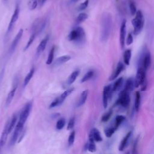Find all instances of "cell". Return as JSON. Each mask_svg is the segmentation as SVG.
<instances>
[{"label": "cell", "mask_w": 154, "mask_h": 154, "mask_svg": "<svg viewBox=\"0 0 154 154\" xmlns=\"http://www.w3.org/2000/svg\"><path fill=\"white\" fill-rule=\"evenodd\" d=\"M94 75V71L93 70H89L84 75V76L81 79V82H85L87 81H88L89 79H90Z\"/></svg>", "instance_id": "33"}, {"label": "cell", "mask_w": 154, "mask_h": 154, "mask_svg": "<svg viewBox=\"0 0 154 154\" xmlns=\"http://www.w3.org/2000/svg\"><path fill=\"white\" fill-rule=\"evenodd\" d=\"M112 85H108L104 87L103 90V96H102V101L103 106L104 108H106L108 104V100L111 96L112 93Z\"/></svg>", "instance_id": "9"}, {"label": "cell", "mask_w": 154, "mask_h": 154, "mask_svg": "<svg viewBox=\"0 0 154 154\" xmlns=\"http://www.w3.org/2000/svg\"><path fill=\"white\" fill-rule=\"evenodd\" d=\"M125 66L124 64L122 61H119L117 65V67L114 71L112 72L111 75L109 78V81H113L120 75V73L124 70Z\"/></svg>", "instance_id": "13"}, {"label": "cell", "mask_w": 154, "mask_h": 154, "mask_svg": "<svg viewBox=\"0 0 154 154\" xmlns=\"http://www.w3.org/2000/svg\"><path fill=\"white\" fill-rule=\"evenodd\" d=\"M75 131H72L71 133L70 134L69 138H68V145L69 146H72L75 141Z\"/></svg>", "instance_id": "39"}, {"label": "cell", "mask_w": 154, "mask_h": 154, "mask_svg": "<svg viewBox=\"0 0 154 154\" xmlns=\"http://www.w3.org/2000/svg\"><path fill=\"white\" fill-rule=\"evenodd\" d=\"M23 32V29H22V28L20 29L19 31H18L17 34L16 35L15 37L14 38V40H13V42L11 43V44L10 45V49H9V53L10 54H13L14 52V51H15V49L16 48V46H17L19 41L20 40V38L22 37Z\"/></svg>", "instance_id": "11"}, {"label": "cell", "mask_w": 154, "mask_h": 154, "mask_svg": "<svg viewBox=\"0 0 154 154\" xmlns=\"http://www.w3.org/2000/svg\"><path fill=\"white\" fill-rule=\"evenodd\" d=\"M139 139H140V137L138 136L134 143V145H133V147H132V153H137V146H138V141H139Z\"/></svg>", "instance_id": "42"}, {"label": "cell", "mask_w": 154, "mask_h": 154, "mask_svg": "<svg viewBox=\"0 0 154 154\" xmlns=\"http://www.w3.org/2000/svg\"><path fill=\"white\" fill-rule=\"evenodd\" d=\"M4 68L3 69L1 70V72H0V85L1 84V82L2 81V79H3V76H4Z\"/></svg>", "instance_id": "45"}, {"label": "cell", "mask_w": 154, "mask_h": 154, "mask_svg": "<svg viewBox=\"0 0 154 154\" xmlns=\"http://www.w3.org/2000/svg\"><path fill=\"white\" fill-rule=\"evenodd\" d=\"M129 9H130V11L132 15H135L136 14L137 12V9H136V5L134 3V2L132 0L129 1Z\"/></svg>", "instance_id": "38"}, {"label": "cell", "mask_w": 154, "mask_h": 154, "mask_svg": "<svg viewBox=\"0 0 154 154\" xmlns=\"http://www.w3.org/2000/svg\"><path fill=\"white\" fill-rule=\"evenodd\" d=\"M125 120V117L122 115H118L115 118L114 121V126L116 127V128L117 129L119 126L122 123V122Z\"/></svg>", "instance_id": "29"}, {"label": "cell", "mask_w": 154, "mask_h": 154, "mask_svg": "<svg viewBox=\"0 0 154 154\" xmlns=\"http://www.w3.org/2000/svg\"><path fill=\"white\" fill-rule=\"evenodd\" d=\"M144 19L143 14L141 10H138L136 12L135 17L132 20V24L134 26V34L137 35L139 34L144 26Z\"/></svg>", "instance_id": "3"}, {"label": "cell", "mask_w": 154, "mask_h": 154, "mask_svg": "<svg viewBox=\"0 0 154 154\" xmlns=\"http://www.w3.org/2000/svg\"><path fill=\"white\" fill-rule=\"evenodd\" d=\"M36 35H37V34H36L35 32H32V34H31V35H30V37H29V40H28V42L26 43V45H25V48H24V49H23V51H26V50L29 48V46L31 45V44L32 43L33 41L34 40V39H35V37H36Z\"/></svg>", "instance_id": "32"}, {"label": "cell", "mask_w": 154, "mask_h": 154, "mask_svg": "<svg viewBox=\"0 0 154 154\" xmlns=\"http://www.w3.org/2000/svg\"><path fill=\"white\" fill-rule=\"evenodd\" d=\"M88 138L89 139L94 140L96 142H100L102 141V137H101L100 133L96 128H93L91 129Z\"/></svg>", "instance_id": "14"}, {"label": "cell", "mask_w": 154, "mask_h": 154, "mask_svg": "<svg viewBox=\"0 0 154 154\" xmlns=\"http://www.w3.org/2000/svg\"><path fill=\"white\" fill-rule=\"evenodd\" d=\"M38 2H40L41 3V2H42V0H38Z\"/></svg>", "instance_id": "47"}, {"label": "cell", "mask_w": 154, "mask_h": 154, "mask_svg": "<svg viewBox=\"0 0 154 154\" xmlns=\"http://www.w3.org/2000/svg\"><path fill=\"white\" fill-rule=\"evenodd\" d=\"M135 87V82H134V79L132 78H129L127 79L126 81V84L125 85L124 89L127 90L129 92L132 91Z\"/></svg>", "instance_id": "21"}, {"label": "cell", "mask_w": 154, "mask_h": 154, "mask_svg": "<svg viewBox=\"0 0 154 154\" xmlns=\"http://www.w3.org/2000/svg\"><path fill=\"white\" fill-rule=\"evenodd\" d=\"M88 2H89L88 0H85L84 2L80 4V5L78 7V11H82V10H85L87 8V7H88Z\"/></svg>", "instance_id": "40"}, {"label": "cell", "mask_w": 154, "mask_h": 154, "mask_svg": "<svg viewBox=\"0 0 154 154\" xmlns=\"http://www.w3.org/2000/svg\"><path fill=\"white\" fill-rule=\"evenodd\" d=\"M65 123H66V120L64 118H61L57 122V124H56V128L58 130H61L62 129L64 125H65Z\"/></svg>", "instance_id": "35"}, {"label": "cell", "mask_w": 154, "mask_h": 154, "mask_svg": "<svg viewBox=\"0 0 154 154\" xmlns=\"http://www.w3.org/2000/svg\"><path fill=\"white\" fill-rule=\"evenodd\" d=\"M79 74V70H76L75 71H73L68 77L67 80V83L68 85H71L75 81L77 77L78 76Z\"/></svg>", "instance_id": "23"}, {"label": "cell", "mask_w": 154, "mask_h": 154, "mask_svg": "<svg viewBox=\"0 0 154 154\" xmlns=\"http://www.w3.org/2000/svg\"><path fill=\"white\" fill-rule=\"evenodd\" d=\"M112 19L110 13L105 12L102 14L100 20V40L105 42L108 40L111 32Z\"/></svg>", "instance_id": "1"}, {"label": "cell", "mask_w": 154, "mask_h": 154, "mask_svg": "<svg viewBox=\"0 0 154 154\" xmlns=\"http://www.w3.org/2000/svg\"><path fill=\"white\" fill-rule=\"evenodd\" d=\"M10 120H8V121H7L4 128L1 133V137H0V153L2 149V148L4 147L7 139V137L8 135V125H9V121Z\"/></svg>", "instance_id": "10"}, {"label": "cell", "mask_w": 154, "mask_h": 154, "mask_svg": "<svg viewBox=\"0 0 154 154\" xmlns=\"http://www.w3.org/2000/svg\"><path fill=\"white\" fill-rule=\"evenodd\" d=\"M126 20H123L120 29V44L122 49H123L125 46V37H126Z\"/></svg>", "instance_id": "12"}, {"label": "cell", "mask_w": 154, "mask_h": 154, "mask_svg": "<svg viewBox=\"0 0 154 154\" xmlns=\"http://www.w3.org/2000/svg\"><path fill=\"white\" fill-rule=\"evenodd\" d=\"M88 18V15L85 13H81L78 14L76 19V24H79L83 22H84Z\"/></svg>", "instance_id": "30"}, {"label": "cell", "mask_w": 154, "mask_h": 154, "mask_svg": "<svg viewBox=\"0 0 154 154\" xmlns=\"http://www.w3.org/2000/svg\"><path fill=\"white\" fill-rule=\"evenodd\" d=\"M32 109V102H28L22 108L19 115V119L17 123V125L23 127L26 120L28 119Z\"/></svg>", "instance_id": "5"}, {"label": "cell", "mask_w": 154, "mask_h": 154, "mask_svg": "<svg viewBox=\"0 0 154 154\" xmlns=\"http://www.w3.org/2000/svg\"><path fill=\"white\" fill-rule=\"evenodd\" d=\"M5 1H6V0H5Z\"/></svg>", "instance_id": "49"}, {"label": "cell", "mask_w": 154, "mask_h": 154, "mask_svg": "<svg viewBox=\"0 0 154 154\" xmlns=\"http://www.w3.org/2000/svg\"><path fill=\"white\" fill-rule=\"evenodd\" d=\"M71 59V57L68 55H62L58 58H57L55 62H54V66H60L64 63H66L68 61H69Z\"/></svg>", "instance_id": "18"}, {"label": "cell", "mask_w": 154, "mask_h": 154, "mask_svg": "<svg viewBox=\"0 0 154 154\" xmlns=\"http://www.w3.org/2000/svg\"><path fill=\"white\" fill-rule=\"evenodd\" d=\"M34 72H35V69H34V67H32L31 69L29 72L26 75V76L24 78V81H23V87H26L28 84L29 81L31 80V79L32 78V77L34 73Z\"/></svg>", "instance_id": "25"}, {"label": "cell", "mask_w": 154, "mask_h": 154, "mask_svg": "<svg viewBox=\"0 0 154 154\" xmlns=\"http://www.w3.org/2000/svg\"><path fill=\"white\" fill-rule=\"evenodd\" d=\"M19 12H20V7L19 4H17L16 7H15V9L14 10L13 14L11 16V19L10 20L8 28H7V32H6V36L8 35L10 32L12 31V29H13L16 22H17V20H18L19 16Z\"/></svg>", "instance_id": "8"}, {"label": "cell", "mask_w": 154, "mask_h": 154, "mask_svg": "<svg viewBox=\"0 0 154 154\" xmlns=\"http://www.w3.org/2000/svg\"><path fill=\"white\" fill-rule=\"evenodd\" d=\"M129 91L123 89L120 93L118 99L116 102V105L120 106L123 108H127L130 103V95Z\"/></svg>", "instance_id": "6"}, {"label": "cell", "mask_w": 154, "mask_h": 154, "mask_svg": "<svg viewBox=\"0 0 154 154\" xmlns=\"http://www.w3.org/2000/svg\"><path fill=\"white\" fill-rule=\"evenodd\" d=\"M146 70L142 67H138L137 75L134 79L135 87H138L141 86V91H145L147 88V81H146Z\"/></svg>", "instance_id": "2"}, {"label": "cell", "mask_w": 154, "mask_h": 154, "mask_svg": "<svg viewBox=\"0 0 154 154\" xmlns=\"http://www.w3.org/2000/svg\"><path fill=\"white\" fill-rule=\"evenodd\" d=\"M132 42H133V37H132V34L129 33L128 35V37H127L126 44H127V45H130L132 43Z\"/></svg>", "instance_id": "44"}, {"label": "cell", "mask_w": 154, "mask_h": 154, "mask_svg": "<svg viewBox=\"0 0 154 154\" xmlns=\"http://www.w3.org/2000/svg\"><path fill=\"white\" fill-rule=\"evenodd\" d=\"M123 84V78L122 77H120L119 79H117L112 85V92L119 90L120 88L122 87Z\"/></svg>", "instance_id": "22"}, {"label": "cell", "mask_w": 154, "mask_h": 154, "mask_svg": "<svg viewBox=\"0 0 154 154\" xmlns=\"http://www.w3.org/2000/svg\"><path fill=\"white\" fill-rule=\"evenodd\" d=\"M17 115L14 114V115L12 116V118L11 119V120H10V122H9L8 128V133H9V134L12 131V130H13V128H14V126H15V125H16V122H17Z\"/></svg>", "instance_id": "26"}, {"label": "cell", "mask_w": 154, "mask_h": 154, "mask_svg": "<svg viewBox=\"0 0 154 154\" xmlns=\"http://www.w3.org/2000/svg\"><path fill=\"white\" fill-rule=\"evenodd\" d=\"M132 131H129L124 137V138H123V140H122V141L120 143V145H119V151H123L125 149V148L126 147L127 144L128 143V141H129L130 137L132 135Z\"/></svg>", "instance_id": "17"}, {"label": "cell", "mask_w": 154, "mask_h": 154, "mask_svg": "<svg viewBox=\"0 0 154 154\" xmlns=\"http://www.w3.org/2000/svg\"><path fill=\"white\" fill-rule=\"evenodd\" d=\"M70 1H71V2H76L79 1V0H70Z\"/></svg>", "instance_id": "46"}, {"label": "cell", "mask_w": 154, "mask_h": 154, "mask_svg": "<svg viewBox=\"0 0 154 154\" xmlns=\"http://www.w3.org/2000/svg\"><path fill=\"white\" fill-rule=\"evenodd\" d=\"M116 130H117V129L116 128V127L114 126H113L112 127L107 128L105 130V134L107 137L109 138L113 135V134L116 132Z\"/></svg>", "instance_id": "34"}, {"label": "cell", "mask_w": 154, "mask_h": 154, "mask_svg": "<svg viewBox=\"0 0 154 154\" xmlns=\"http://www.w3.org/2000/svg\"><path fill=\"white\" fill-rule=\"evenodd\" d=\"M85 38L84 29L81 26H77L72 29L69 34L67 38L69 41H74L78 43H82Z\"/></svg>", "instance_id": "4"}, {"label": "cell", "mask_w": 154, "mask_h": 154, "mask_svg": "<svg viewBox=\"0 0 154 154\" xmlns=\"http://www.w3.org/2000/svg\"><path fill=\"white\" fill-rule=\"evenodd\" d=\"M49 40V36L46 35L39 43L37 48V51H36V55L37 57H38L45 49L46 45L48 43V42Z\"/></svg>", "instance_id": "15"}, {"label": "cell", "mask_w": 154, "mask_h": 154, "mask_svg": "<svg viewBox=\"0 0 154 154\" xmlns=\"http://www.w3.org/2000/svg\"><path fill=\"white\" fill-rule=\"evenodd\" d=\"M88 94V90H84V91H82V93H81L79 99V100H78V102H77V105H76L77 106H78V107L81 106L85 103L86 100L87 99Z\"/></svg>", "instance_id": "19"}, {"label": "cell", "mask_w": 154, "mask_h": 154, "mask_svg": "<svg viewBox=\"0 0 154 154\" xmlns=\"http://www.w3.org/2000/svg\"><path fill=\"white\" fill-rule=\"evenodd\" d=\"M74 90V88H70L69 89H67V90L64 91L61 95L60 97H58L59 99V105H61L64 101L66 100V99L67 97V96H69Z\"/></svg>", "instance_id": "20"}, {"label": "cell", "mask_w": 154, "mask_h": 154, "mask_svg": "<svg viewBox=\"0 0 154 154\" xmlns=\"http://www.w3.org/2000/svg\"><path fill=\"white\" fill-rule=\"evenodd\" d=\"M95 141L92 139H89L87 143V150L90 152H94L96 150V146L94 143Z\"/></svg>", "instance_id": "31"}, {"label": "cell", "mask_w": 154, "mask_h": 154, "mask_svg": "<svg viewBox=\"0 0 154 154\" xmlns=\"http://www.w3.org/2000/svg\"><path fill=\"white\" fill-rule=\"evenodd\" d=\"M37 0H29L28 7L30 10H34L37 6Z\"/></svg>", "instance_id": "37"}, {"label": "cell", "mask_w": 154, "mask_h": 154, "mask_svg": "<svg viewBox=\"0 0 154 154\" xmlns=\"http://www.w3.org/2000/svg\"><path fill=\"white\" fill-rule=\"evenodd\" d=\"M153 68H154V66H153Z\"/></svg>", "instance_id": "48"}, {"label": "cell", "mask_w": 154, "mask_h": 154, "mask_svg": "<svg viewBox=\"0 0 154 154\" xmlns=\"http://www.w3.org/2000/svg\"><path fill=\"white\" fill-rule=\"evenodd\" d=\"M141 103V94L139 91H137L135 93V99L134 103V108L136 111H138Z\"/></svg>", "instance_id": "27"}, {"label": "cell", "mask_w": 154, "mask_h": 154, "mask_svg": "<svg viewBox=\"0 0 154 154\" xmlns=\"http://www.w3.org/2000/svg\"><path fill=\"white\" fill-rule=\"evenodd\" d=\"M55 46H53L50 51H49V53L48 54V59L46 60V64L48 65H49L51 64L52 61H53V60H54V52H55Z\"/></svg>", "instance_id": "28"}, {"label": "cell", "mask_w": 154, "mask_h": 154, "mask_svg": "<svg viewBox=\"0 0 154 154\" xmlns=\"http://www.w3.org/2000/svg\"><path fill=\"white\" fill-rule=\"evenodd\" d=\"M47 23L46 18H38L34 22L32 26V32L37 35L39 34L45 29Z\"/></svg>", "instance_id": "7"}, {"label": "cell", "mask_w": 154, "mask_h": 154, "mask_svg": "<svg viewBox=\"0 0 154 154\" xmlns=\"http://www.w3.org/2000/svg\"><path fill=\"white\" fill-rule=\"evenodd\" d=\"M112 109H109L108 112H106V113H105L102 118H101V120L102 122H107L108 120H109V119H110L111 115H112Z\"/></svg>", "instance_id": "36"}, {"label": "cell", "mask_w": 154, "mask_h": 154, "mask_svg": "<svg viewBox=\"0 0 154 154\" xmlns=\"http://www.w3.org/2000/svg\"><path fill=\"white\" fill-rule=\"evenodd\" d=\"M131 50L128 49H126L123 54V63L124 64H125L126 65H129V63H130V60H131Z\"/></svg>", "instance_id": "24"}, {"label": "cell", "mask_w": 154, "mask_h": 154, "mask_svg": "<svg viewBox=\"0 0 154 154\" xmlns=\"http://www.w3.org/2000/svg\"><path fill=\"white\" fill-rule=\"evenodd\" d=\"M17 86H15L10 91V92L8 93L7 96V98L5 99V106L7 108L8 107L10 103H11L12 100H13V99L14 96V94L16 93V89H17Z\"/></svg>", "instance_id": "16"}, {"label": "cell", "mask_w": 154, "mask_h": 154, "mask_svg": "<svg viewBox=\"0 0 154 154\" xmlns=\"http://www.w3.org/2000/svg\"><path fill=\"white\" fill-rule=\"evenodd\" d=\"M59 99L58 97H57L55 100H54L49 105V108H54L55 106H59Z\"/></svg>", "instance_id": "43"}, {"label": "cell", "mask_w": 154, "mask_h": 154, "mask_svg": "<svg viewBox=\"0 0 154 154\" xmlns=\"http://www.w3.org/2000/svg\"><path fill=\"white\" fill-rule=\"evenodd\" d=\"M75 119L74 117H72L70 119L67 126V130H70L72 129L73 128L74 126H75Z\"/></svg>", "instance_id": "41"}]
</instances>
